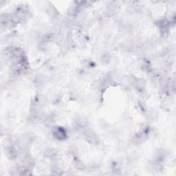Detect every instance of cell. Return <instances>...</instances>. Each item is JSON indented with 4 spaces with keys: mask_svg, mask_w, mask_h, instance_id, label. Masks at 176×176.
I'll return each mask as SVG.
<instances>
[{
    "mask_svg": "<svg viewBox=\"0 0 176 176\" xmlns=\"http://www.w3.org/2000/svg\"><path fill=\"white\" fill-rule=\"evenodd\" d=\"M53 134H54V136L57 138L58 140H64L66 139V138L67 136L66 131H64L63 129L60 127L56 128V130L54 131Z\"/></svg>",
    "mask_w": 176,
    "mask_h": 176,
    "instance_id": "6da1fadb",
    "label": "cell"
}]
</instances>
